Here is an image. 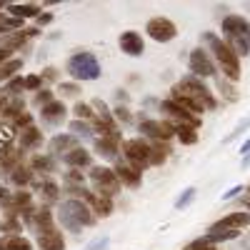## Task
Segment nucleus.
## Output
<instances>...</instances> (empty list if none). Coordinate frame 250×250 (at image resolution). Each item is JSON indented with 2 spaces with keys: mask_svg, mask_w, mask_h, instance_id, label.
Instances as JSON below:
<instances>
[{
  "mask_svg": "<svg viewBox=\"0 0 250 250\" xmlns=\"http://www.w3.org/2000/svg\"><path fill=\"white\" fill-rule=\"evenodd\" d=\"M58 218L62 223V228L70 233H80L83 228H90L95 225V215L93 210L83 203V200H65L58 208Z\"/></svg>",
  "mask_w": 250,
  "mask_h": 250,
  "instance_id": "obj_1",
  "label": "nucleus"
},
{
  "mask_svg": "<svg viewBox=\"0 0 250 250\" xmlns=\"http://www.w3.org/2000/svg\"><path fill=\"white\" fill-rule=\"evenodd\" d=\"M223 33L228 38L230 50L238 58L250 53V23L243 15H225L223 18Z\"/></svg>",
  "mask_w": 250,
  "mask_h": 250,
  "instance_id": "obj_2",
  "label": "nucleus"
},
{
  "mask_svg": "<svg viewBox=\"0 0 250 250\" xmlns=\"http://www.w3.org/2000/svg\"><path fill=\"white\" fill-rule=\"evenodd\" d=\"M203 38H205V43L210 45V50H213V55L218 60V65L225 70V75L230 80H238L240 78V58L230 50V45H228L225 40H220L215 33H205Z\"/></svg>",
  "mask_w": 250,
  "mask_h": 250,
  "instance_id": "obj_3",
  "label": "nucleus"
},
{
  "mask_svg": "<svg viewBox=\"0 0 250 250\" xmlns=\"http://www.w3.org/2000/svg\"><path fill=\"white\" fill-rule=\"evenodd\" d=\"M68 73L75 80H98L100 78V62L93 53H75L68 60Z\"/></svg>",
  "mask_w": 250,
  "mask_h": 250,
  "instance_id": "obj_4",
  "label": "nucleus"
},
{
  "mask_svg": "<svg viewBox=\"0 0 250 250\" xmlns=\"http://www.w3.org/2000/svg\"><path fill=\"white\" fill-rule=\"evenodd\" d=\"M178 88H180L188 98H190V100H195L203 110H213V108H215V98L210 95V90L205 88V83H203L200 78L185 75V78L178 83Z\"/></svg>",
  "mask_w": 250,
  "mask_h": 250,
  "instance_id": "obj_5",
  "label": "nucleus"
},
{
  "mask_svg": "<svg viewBox=\"0 0 250 250\" xmlns=\"http://www.w3.org/2000/svg\"><path fill=\"white\" fill-rule=\"evenodd\" d=\"M120 150L125 155V163H130L133 168L143 170L150 165V143H145L143 138H133V140H125L120 145Z\"/></svg>",
  "mask_w": 250,
  "mask_h": 250,
  "instance_id": "obj_6",
  "label": "nucleus"
},
{
  "mask_svg": "<svg viewBox=\"0 0 250 250\" xmlns=\"http://www.w3.org/2000/svg\"><path fill=\"white\" fill-rule=\"evenodd\" d=\"M90 180H93L95 188H98V195H105V198L118 195V193H120V185H123V183L118 180L115 170L105 168V165H95V168L90 170Z\"/></svg>",
  "mask_w": 250,
  "mask_h": 250,
  "instance_id": "obj_7",
  "label": "nucleus"
},
{
  "mask_svg": "<svg viewBox=\"0 0 250 250\" xmlns=\"http://www.w3.org/2000/svg\"><path fill=\"white\" fill-rule=\"evenodd\" d=\"M148 35L155 40V43H170V40L178 35V28H175V23L173 20H168V18H163V15H158V18H150L148 20Z\"/></svg>",
  "mask_w": 250,
  "mask_h": 250,
  "instance_id": "obj_8",
  "label": "nucleus"
},
{
  "mask_svg": "<svg viewBox=\"0 0 250 250\" xmlns=\"http://www.w3.org/2000/svg\"><path fill=\"white\" fill-rule=\"evenodd\" d=\"M188 65H190V70H193L195 78H213V75H215V62H213V58L208 55L203 48H195V50L190 53V58H188Z\"/></svg>",
  "mask_w": 250,
  "mask_h": 250,
  "instance_id": "obj_9",
  "label": "nucleus"
},
{
  "mask_svg": "<svg viewBox=\"0 0 250 250\" xmlns=\"http://www.w3.org/2000/svg\"><path fill=\"white\" fill-rule=\"evenodd\" d=\"M138 128H140V133L143 135H148V138H153L155 143H168L175 133H173V128H170V125L168 123H160V120H143L140 125H138Z\"/></svg>",
  "mask_w": 250,
  "mask_h": 250,
  "instance_id": "obj_10",
  "label": "nucleus"
},
{
  "mask_svg": "<svg viewBox=\"0 0 250 250\" xmlns=\"http://www.w3.org/2000/svg\"><path fill=\"white\" fill-rule=\"evenodd\" d=\"M80 198H85V203L90 205L93 215H110L113 213V198L98 195V193H90V190H83Z\"/></svg>",
  "mask_w": 250,
  "mask_h": 250,
  "instance_id": "obj_11",
  "label": "nucleus"
},
{
  "mask_svg": "<svg viewBox=\"0 0 250 250\" xmlns=\"http://www.w3.org/2000/svg\"><path fill=\"white\" fill-rule=\"evenodd\" d=\"M33 35H38V28H30V30H18L15 35H0V53L18 50V48L23 45L28 38H33Z\"/></svg>",
  "mask_w": 250,
  "mask_h": 250,
  "instance_id": "obj_12",
  "label": "nucleus"
},
{
  "mask_svg": "<svg viewBox=\"0 0 250 250\" xmlns=\"http://www.w3.org/2000/svg\"><path fill=\"white\" fill-rule=\"evenodd\" d=\"M25 220L35 228V233H45L53 228V215L48 208H38V210H28L25 213Z\"/></svg>",
  "mask_w": 250,
  "mask_h": 250,
  "instance_id": "obj_13",
  "label": "nucleus"
},
{
  "mask_svg": "<svg viewBox=\"0 0 250 250\" xmlns=\"http://www.w3.org/2000/svg\"><path fill=\"white\" fill-rule=\"evenodd\" d=\"M120 50L125 53V55H133V58H138L140 53H143V35H138L135 30H125L123 35H120Z\"/></svg>",
  "mask_w": 250,
  "mask_h": 250,
  "instance_id": "obj_14",
  "label": "nucleus"
},
{
  "mask_svg": "<svg viewBox=\"0 0 250 250\" xmlns=\"http://www.w3.org/2000/svg\"><path fill=\"white\" fill-rule=\"evenodd\" d=\"M115 175H118V180H120V183H125L128 188H138V185H140V175H143V170L133 168L130 163L120 160V163L115 165Z\"/></svg>",
  "mask_w": 250,
  "mask_h": 250,
  "instance_id": "obj_15",
  "label": "nucleus"
},
{
  "mask_svg": "<svg viewBox=\"0 0 250 250\" xmlns=\"http://www.w3.org/2000/svg\"><path fill=\"white\" fill-rule=\"evenodd\" d=\"M38 248L40 250H65V240H62V235L55 228H50L45 233H38Z\"/></svg>",
  "mask_w": 250,
  "mask_h": 250,
  "instance_id": "obj_16",
  "label": "nucleus"
},
{
  "mask_svg": "<svg viewBox=\"0 0 250 250\" xmlns=\"http://www.w3.org/2000/svg\"><path fill=\"white\" fill-rule=\"evenodd\" d=\"M65 103H60V100H53L48 103V105L40 110V115H43V123L45 125H58L60 120H65Z\"/></svg>",
  "mask_w": 250,
  "mask_h": 250,
  "instance_id": "obj_17",
  "label": "nucleus"
},
{
  "mask_svg": "<svg viewBox=\"0 0 250 250\" xmlns=\"http://www.w3.org/2000/svg\"><path fill=\"white\" fill-rule=\"evenodd\" d=\"M33 205V198L28 190H20V193H13L10 195V205H8V213L10 215H25Z\"/></svg>",
  "mask_w": 250,
  "mask_h": 250,
  "instance_id": "obj_18",
  "label": "nucleus"
},
{
  "mask_svg": "<svg viewBox=\"0 0 250 250\" xmlns=\"http://www.w3.org/2000/svg\"><path fill=\"white\" fill-rule=\"evenodd\" d=\"M250 225V215L248 213H233L223 220L215 223V228H228V230H243V228Z\"/></svg>",
  "mask_w": 250,
  "mask_h": 250,
  "instance_id": "obj_19",
  "label": "nucleus"
},
{
  "mask_svg": "<svg viewBox=\"0 0 250 250\" xmlns=\"http://www.w3.org/2000/svg\"><path fill=\"white\" fill-rule=\"evenodd\" d=\"M65 165H70L75 170L85 168V165H90V153L85 148H73L70 153H65Z\"/></svg>",
  "mask_w": 250,
  "mask_h": 250,
  "instance_id": "obj_20",
  "label": "nucleus"
},
{
  "mask_svg": "<svg viewBox=\"0 0 250 250\" xmlns=\"http://www.w3.org/2000/svg\"><path fill=\"white\" fill-rule=\"evenodd\" d=\"M8 13L15 15L18 20H25V18H35V15H40V5H38V3H25V5L10 3V5H8Z\"/></svg>",
  "mask_w": 250,
  "mask_h": 250,
  "instance_id": "obj_21",
  "label": "nucleus"
},
{
  "mask_svg": "<svg viewBox=\"0 0 250 250\" xmlns=\"http://www.w3.org/2000/svg\"><path fill=\"white\" fill-rule=\"evenodd\" d=\"M40 143H43V135H40V130L35 128V125H30V128H25V130H20V145H23V150L38 148Z\"/></svg>",
  "mask_w": 250,
  "mask_h": 250,
  "instance_id": "obj_22",
  "label": "nucleus"
},
{
  "mask_svg": "<svg viewBox=\"0 0 250 250\" xmlns=\"http://www.w3.org/2000/svg\"><path fill=\"white\" fill-rule=\"evenodd\" d=\"M0 250H33V245L23 235H3L0 238Z\"/></svg>",
  "mask_w": 250,
  "mask_h": 250,
  "instance_id": "obj_23",
  "label": "nucleus"
},
{
  "mask_svg": "<svg viewBox=\"0 0 250 250\" xmlns=\"http://www.w3.org/2000/svg\"><path fill=\"white\" fill-rule=\"evenodd\" d=\"M75 145V135H55L50 140V153H70Z\"/></svg>",
  "mask_w": 250,
  "mask_h": 250,
  "instance_id": "obj_24",
  "label": "nucleus"
},
{
  "mask_svg": "<svg viewBox=\"0 0 250 250\" xmlns=\"http://www.w3.org/2000/svg\"><path fill=\"white\" fill-rule=\"evenodd\" d=\"M118 148H120V140H115V138H100V140H95V150L103 158H115Z\"/></svg>",
  "mask_w": 250,
  "mask_h": 250,
  "instance_id": "obj_25",
  "label": "nucleus"
},
{
  "mask_svg": "<svg viewBox=\"0 0 250 250\" xmlns=\"http://www.w3.org/2000/svg\"><path fill=\"white\" fill-rule=\"evenodd\" d=\"M240 235V230H228V228H210V230H208V240H210V243H223V240H235Z\"/></svg>",
  "mask_w": 250,
  "mask_h": 250,
  "instance_id": "obj_26",
  "label": "nucleus"
},
{
  "mask_svg": "<svg viewBox=\"0 0 250 250\" xmlns=\"http://www.w3.org/2000/svg\"><path fill=\"white\" fill-rule=\"evenodd\" d=\"M170 155V148L168 143H153L150 145V165H163Z\"/></svg>",
  "mask_w": 250,
  "mask_h": 250,
  "instance_id": "obj_27",
  "label": "nucleus"
},
{
  "mask_svg": "<svg viewBox=\"0 0 250 250\" xmlns=\"http://www.w3.org/2000/svg\"><path fill=\"white\" fill-rule=\"evenodd\" d=\"M25 113V103L23 100H13V103H8L5 105V110H3V115H5V120H8V125H13L20 115Z\"/></svg>",
  "mask_w": 250,
  "mask_h": 250,
  "instance_id": "obj_28",
  "label": "nucleus"
},
{
  "mask_svg": "<svg viewBox=\"0 0 250 250\" xmlns=\"http://www.w3.org/2000/svg\"><path fill=\"white\" fill-rule=\"evenodd\" d=\"M30 170H40V173H53L55 170V160L48 158V155H35L33 158V165Z\"/></svg>",
  "mask_w": 250,
  "mask_h": 250,
  "instance_id": "obj_29",
  "label": "nucleus"
},
{
  "mask_svg": "<svg viewBox=\"0 0 250 250\" xmlns=\"http://www.w3.org/2000/svg\"><path fill=\"white\" fill-rule=\"evenodd\" d=\"M10 173H13V183H15V185H28V183L33 180V170L25 168L23 163H20L18 168H13Z\"/></svg>",
  "mask_w": 250,
  "mask_h": 250,
  "instance_id": "obj_30",
  "label": "nucleus"
},
{
  "mask_svg": "<svg viewBox=\"0 0 250 250\" xmlns=\"http://www.w3.org/2000/svg\"><path fill=\"white\" fill-rule=\"evenodd\" d=\"M73 113L78 115V120H88V123L95 120V110H93V105H88V103H78V105L73 108Z\"/></svg>",
  "mask_w": 250,
  "mask_h": 250,
  "instance_id": "obj_31",
  "label": "nucleus"
},
{
  "mask_svg": "<svg viewBox=\"0 0 250 250\" xmlns=\"http://www.w3.org/2000/svg\"><path fill=\"white\" fill-rule=\"evenodd\" d=\"M20 68H23V62H20V60H8L5 65H0V83L8 80L10 75H15Z\"/></svg>",
  "mask_w": 250,
  "mask_h": 250,
  "instance_id": "obj_32",
  "label": "nucleus"
},
{
  "mask_svg": "<svg viewBox=\"0 0 250 250\" xmlns=\"http://www.w3.org/2000/svg\"><path fill=\"white\" fill-rule=\"evenodd\" d=\"M0 230H3L5 235H20V223H18V218H15V215L5 218L3 223H0Z\"/></svg>",
  "mask_w": 250,
  "mask_h": 250,
  "instance_id": "obj_33",
  "label": "nucleus"
},
{
  "mask_svg": "<svg viewBox=\"0 0 250 250\" xmlns=\"http://www.w3.org/2000/svg\"><path fill=\"white\" fill-rule=\"evenodd\" d=\"M193 198H195V188H185V190L180 193V198L175 200V208L178 210H185V208L193 203Z\"/></svg>",
  "mask_w": 250,
  "mask_h": 250,
  "instance_id": "obj_34",
  "label": "nucleus"
},
{
  "mask_svg": "<svg viewBox=\"0 0 250 250\" xmlns=\"http://www.w3.org/2000/svg\"><path fill=\"white\" fill-rule=\"evenodd\" d=\"M0 165H3V168H8V170H13V168H18L20 165V155L18 153H13V150H3V158H0Z\"/></svg>",
  "mask_w": 250,
  "mask_h": 250,
  "instance_id": "obj_35",
  "label": "nucleus"
},
{
  "mask_svg": "<svg viewBox=\"0 0 250 250\" xmlns=\"http://www.w3.org/2000/svg\"><path fill=\"white\" fill-rule=\"evenodd\" d=\"M40 193H43V198H48V200H55L60 190H58V185H55V183L45 180V183H40Z\"/></svg>",
  "mask_w": 250,
  "mask_h": 250,
  "instance_id": "obj_36",
  "label": "nucleus"
},
{
  "mask_svg": "<svg viewBox=\"0 0 250 250\" xmlns=\"http://www.w3.org/2000/svg\"><path fill=\"white\" fill-rule=\"evenodd\" d=\"M183 250H215V243H210L208 238H198V240H193L190 245H185Z\"/></svg>",
  "mask_w": 250,
  "mask_h": 250,
  "instance_id": "obj_37",
  "label": "nucleus"
},
{
  "mask_svg": "<svg viewBox=\"0 0 250 250\" xmlns=\"http://www.w3.org/2000/svg\"><path fill=\"white\" fill-rule=\"evenodd\" d=\"M70 130L73 133H80V135H90L93 133V125L88 120H73L70 123Z\"/></svg>",
  "mask_w": 250,
  "mask_h": 250,
  "instance_id": "obj_38",
  "label": "nucleus"
},
{
  "mask_svg": "<svg viewBox=\"0 0 250 250\" xmlns=\"http://www.w3.org/2000/svg\"><path fill=\"white\" fill-rule=\"evenodd\" d=\"M20 90H25V78H15V80H10L8 85H5V93L8 95H18Z\"/></svg>",
  "mask_w": 250,
  "mask_h": 250,
  "instance_id": "obj_39",
  "label": "nucleus"
},
{
  "mask_svg": "<svg viewBox=\"0 0 250 250\" xmlns=\"http://www.w3.org/2000/svg\"><path fill=\"white\" fill-rule=\"evenodd\" d=\"M248 128H250V118H245V120H240V123L235 125V130H233L230 135H228V138H225V143H230V140H235V138H238L240 133H245Z\"/></svg>",
  "mask_w": 250,
  "mask_h": 250,
  "instance_id": "obj_40",
  "label": "nucleus"
},
{
  "mask_svg": "<svg viewBox=\"0 0 250 250\" xmlns=\"http://www.w3.org/2000/svg\"><path fill=\"white\" fill-rule=\"evenodd\" d=\"M35 103L40 108H45L48 103H53V93L50 90H38V95H35Z\"/></svg>",
  "mask_w": 250,
  "mask_h": 250,
  "instance_id": "obj_41",
  "label": "nucleus"
},
{
  "mask_svg": "<svg viewBox=\"0 0 250 250\" xmlns=\"http://www.w3.org/2000/svg\"><path fill=\"white\" fill-rule=\"evenodd\" d=\"M13 130H15L13 125H0V145H3V143L8 145L13 140Z\"/></svg>",
  "mask_w": 250,
  "mask_h": 250,
  "instance_id": "obj_42",
  "label": "nucleus"
},
{
  "mask_svg": "<svg viewBox=\"0 0 250 250\" xmlns=\"http://www.w3.org/2000/svg\"><path fill=\"white\" fill-rule=\"evenodd\" d=\"M40 85H43V78L40 75H28L25 78V90H38Z\"/></svg>",
  "mask_w": 250,
  "mask_h": 250,
  "instance_id": "obj_43",
  "label": "nucleus"
},
{
  "mask_svg": "<svg viewBox=\"0 0 250 250\" xmlns=\"http://www.w3.org/2000/svg\"><path fill=\"white\" fill-rule=\"evenodd\" d=\"M80 183H85V175H80V170H70L68 173V185H80Z\"/></svg>",
  "mask_w": 250,
  "mask_h": 250,
  "instance_id": "obj_44",
  "label": "nucleus"
},
{
  "mask_svg": "<svg viewBox=\"0 0 250 250\" xmlns=\"http://www.w3.org/2000/svg\"><path fill=\"white\" fill-rule=\"evenodd\" d=\"M60 93H62V95H78L80 88L75 85V83H62V85H60Z\"/></svg>",
  "mask_w": 250,
  "mask_h": 250,
  "instance_id": "obj_45",
  "label": "nucleus"
},
{
  "mask_svg": "<svg viewBox=\"0 0 250 250\" xmlns=\"http://www.w3.org/2000/svg\"><path fill=\"white\" fill-rule=\"evenodd\" d=\"M8 205H10V193L0 185V210H8Z\"/></svg>",
  "mask_w": 250,
  "mask_h": 250,
  "instance_id": "obj_46",
  "label": "nucleus"
},
{
  "mask_svg": "<svg viewBox=\"0 0 250 250\" xmlns=\"http://www.w3.org/2000/svg\"><path fill=\"white\" fill-rule=\"evenodd\" d=\"M220 90L228 95V100H238V95H235V90L230 88V85H228V83H220Z\"/></svg>",
  "mask_w": 250,
  "mask_h": 250,
  "instance_id": "obj_47",
  "label": "nucleus"
},
{
  "mask_svg": "<svg viewBox=\"0 0 250 250\" xmlns=\"http://www.w3.org/2000/svg\"><path fill=\"white\" fill-rule=\"evenodd\" d=\"M115 115H118V120H123V123H130V110H128V108H118Z\"/></svg>",
  "mask_w": 250,
  "mask_h": 250,
  "instance_id": "obj_48",
  "label": "nucleus"
},
{
  "mask_svg": "<svg viewBox=\"0 0 250 250\" xmlns=\"http://www.w3.org/2000/svg\"><path fill=\"white\" fill-rule=\"evenodd\" d=\"M240 190H243V185H235V188H230L228 193H223V200H233V198H235Z\"/></svg>",
  "mask_w": 250,
  "mask_h": 250,
  "instance_id": "obj_49",
  "label": "nucleus"
},
{
  "mask_svg": "<svg viewBox=\"0 0 250 250\" xmlns=\"http://www.w3.org/2000/svg\"><path fill=\"white\" fill-rule=\"evenodd\" d=\"M48 23H53V15L50 13H40L38 15V25H48Z\"/></svg>",
  "mask_w": 250,
  "mask_h": 250,
  "instance_id": "obj_50",
  "label": "nucleus"
},
{
  "mask_svg": "<svg viewBox=\"0 0 250 250\" xmlns=\"http://www.w3.org/2000/svg\"><path fill=\"white\" fill-rule=\"evenodd\" d=\"M40 78H48V80H55V78H58V70H55V68H45V70H43V75H40Z\"/></svg>",
  "mask_w": 250,
  "mask_h": 250,
  "instance_id": "obj_51",
  "label": "nucleus"
},
{
  "mask_svg": "<svg viewBox=\"0 0 250 250\" xmlns=\"http://www.w3.org/2000/svg\"><path fill=\"white\" fill-rule=\"evenodd\" d=\"M108 245H110V238L105 235V238H100V240H98V245H95V250H108Z\"/></svg>",
  "mask_w": 250,
  "mask_h": 250,
  "instance_id": "obj_52",
  "label": "nucleus"
},
{
  "mask_svg": "<svg viewBox=\"0 0 250 250\" xmlns=\"http://www.w3.org/2000/svg\"><path fill=\"white\" fill-rule=\"evenodd\" d=\"M5 105H8V95H5V93H0V115H3Z\"/></svg>",
  "mask_w": 250,
  "mask_h": 250,
  "instance_id": "obj_53",
  "label": "nucleus"
},
{
  "mask_svg": "<svg viewBox=\"0 0 250 250\" xmlns=\"http://www.w3.org/2000/svg\"><path fill=\"white\" fill-rule=\"evenodd\" d=\"M240 153H243V158H245V155H250V138L245 140V145H243V148H240Z\"/></svg>",
  "mask_w": 250,
  "mask_h": 250,
  "instance_id": "obj_54",
  "label": "nucleus"
},
{
  "mask_svg": "<svg viewBox=\"0 0 250 250\" xmlns=\"http://www.w3.org/2000/svg\"><path fill=\"white\" fill-rule=\"evenodd\" d=\"M240 165H243V168H250V155H245V158H243V163H240Z\"/></svg>",
  "mask_w": 250,
  "mask_h": 250,
  "instance_id": "obj_55",
  "label": "nucleus"
},
{
  "mask_svg": "<svg viewBox=\"0 0 250 250\" xmlns=\"http://www.w3.org/2000/svg\"><path fill=\"white\" fill-rule=\"evenodd\" d=\"M8 55H10V53H0V62H3V65L8 62Z\"/></svg>",
  "mask_w": 250,
  "mask_h": 250,
  "instance_id": "obj_56",
  "label": "nucleus"
},
{
  "mask_svg": "<svg viewBox=\"0 0 250 250\" xmlns=\"http://www.w3.org/2000/svg\"><path fill=\"white\" fill-rule=\"evenodd\" d=\"M95 245H98V243H90V245H88L85 250H95Z\"/></svg>",
  "mask_w": 250,
  "mask_h": 250,
  "instance_id": "obj_57",
  "label": "nucleus"
},
{
  "mask_svg": "<svg viewBox=\"0 0 250 250\" xmlns=\"http://www.w3.org/2000/svg\"><path fill=\"white\" fill-rule=\"evenodd\" d=\"M245 208H248V210H250V198H248V200H245Z\"/></svg>",
  "mask_w": 250,
  "mask_h": 250,
  "instance_id": "obj_58",
  "label": "nucleus"
},
{
  "mask_svg": "<svg viewBox=\"0 0 250 250\" xmlns=\"http://www.w3.org/2000/svg\"><path fill=\"white\" fill-rule=\"evenodd\" d=\"M0 8H5V3H0Z\"/></svg>",
  "mask_w": 250,
  "mask_h": 250,
  "instance_id": "obj_59",
  "label": "nucleus"
},
{
  "mask_svg": "<svg viewBox=\"0 0 250 250\" xmlns=\"http://www.w3.org/2000/svg\"><path fill=\"white\" fill-rule=\"evenodd\" d=\"M248 193H250V188H248Z\"/></svg>",
  "mask_w": 250,
  "mask_h": 250,
  "instance_id": "obj_60",
  "label": "nucleus"
}]
</instances>
